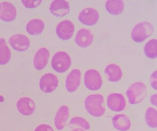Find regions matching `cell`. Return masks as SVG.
I'll use <instances>...</instances> for the list:
<instances>
[{
  "mask_svg": "<svg viewBox=\"0 0 157 131\" xmlns=\"http://www.w3.org/2000/svg\"><path fill=\"white\" fill-rule=\"evenodd\" d=\"M104 101V97L101 94H92L88 95L84 102L86 111L92 117H102L105 112Z\"/></svg>",
  "mask_w": 157,
  "mask_h": 131,
  "instance_id": "6da1fadb",
  "label": "cell"
},
{
  "mask_svg": "<svg viewBox=\"0 0 157 131\" xmlns=\"http://www.w3.org/2000/svg\"><path fill=\"white\" fill-rule=\"evenodd\" d=\"M12 53L3 38H0V65H6L11 60Z\"/></svg>",
  "mask_w": 157,
  "mask_h": 131,
  "instance_id": "7402d4cb",
  "label": "cell"
},
{
  "mask_svg": "<svg viewBox=\"0 0 157 131\" xmlns=\"http://www.w3.org/2000/svg\"><path fill=\"white\" fill-rule=\"evenodd\" d=\"M75 31V27L73 22L68 20H63L58 24L56 33L58 37L63 40L71 39Z\"/></svg>",
  "mask_w": 157,
  "mask_h": 131,
  "instance_id": "52a82bcc",
  "label": "cell"
},
{
  "mask_svg": "<svg viewBox=\"0 0 157 131\" xmlns=\"http://www.w3.org/2000/svg\"><path fill=\"white\" fill-rule=\"evenodd\" d=\"M16 7L12 3L6 1L0 3V20L11 22L16 18Z\"/></svg>",
  "mask_w": 157,
  "mask_h": 131,
  "instance_id": "5bb4252c",
  "label": "cell"
},
{
  "mask_svg": "<svg viewBox=\"0 0 157 131\" xmlns=\"http://www.w3.org/2000/svg\"><path fill=\"white\" fill-rule=\"evenodd\" d=\"M34 131H54V130L48 124H41L38 125Z\"/></svg>",
  "mask_w": 157,
  "mask_h": 131,
  "instance_id": "83f0119b",
  "label": "cell"
},
{
  "mask_svg": "<svg viewBox=\"0 0 157 131\" xmlns=\"http://www.w3.org/2000/svg\"><path fill=\"white\" fill-rule=\"evenodd\" d=\"M100 15L98 11L93 7H86L78 14V20L83 25L92 26L98 22Z\"/></svg>",
  "mask_w": 157,
  "mask_h": 131,
  "instance_id": "ba28073f",
  "label": "cell"
},
{
  "mask_svg": "<svg viewBox=\"0 0 157 131\" xmlns=\"http://www.w3.org/2000/svg\"><path fill=\"white\" fill-rule=\"evenodd\" d=\"M150 102L154 106H157V94H153L150 97Z\"/></svg>",
  "mask_w": 157,
  "mask_h": 131,
  "instance_id": "f1b7e54d",
  "label": "cell"
},
{
  "mask_svg": "<svg viewBox=\"0 0 157 131\" xmlns=\"http://www.w3.org/2000/svg\"><path fill=\"white\" fill-rule=\"evenodd\" d=\"M94 34L89 29L82 28L78 31L75 36L76 45L82 48H86L89 47L93 43Z\"/></svg>",
  "mask_w": 157,
  "mask_h": 131,
  "instance_id": "30bf717a",
  "label": "cell"
},
{
  "mask_svg": "<svg viewBox=\"0 0 157 131\" xmlns=\"http://www.w3.org/2000/svg\"><path fill=\"white\" fill-rule=\"evenodd\" d=\"M154 32V26L151 23L147 21L141 22L132 29L131 37L134 41L141 43L152 35Z\"/></svg>",
  "mask_w": 157,
  "mask_h": 131,
  "instance_id": "3957f363",
  "label": "cell"
},
{
  "mask_svg": "<svg viewBox=\"0 0 157 131\" xmlns=\"http://www.w3.org/2000/svg\"><path fill=\"white\" fill-rule=\"evenodd\" d=\"M39 88L45 94H50L55 91L59 85L57 75L50 72L43 75L39 80Z\"/></svg>",
  "mask_w": 157,
  "mask_h": 131,
  "instance_id": "8992f818",
  "label": "cell"
},
{
  "mask_svg": "<svg viewBox=\"0 0 157 131\" xmlns=\"http://www.w3.org/2000/svg\"><path fill=\"white\" fill-rule=\"evenodd\" d=\"M105 8L110 14L117 16L123 13L125 3L122 0H109L105 3Z\"/></svg>",
  "mask_w": 157,
  "mask_h": 131,
  "instance_id": "44dd1931",
  "label": "cell"
},
{
  "mask_svg": "<svg viewBox=\"0 0 157 131\" xmlns=\"http://www.w3.org/2000/svg\"><path fill=\"white\" fill-rule=\"evenodd\" d=\"M145 55L150 59H155L157 57V40L152 39L145 44L144 48Z\"/></svg>",
  "mask_w": 157,
  "mask_h": 131,
  "instance_id": "d4e9b609",
  "label": "cell"
},
{
  "mask_svg": "<svg viewBox=\"0 0 157 131\" xmlns=\"http://www.w3.org/2000/svg\"><path fill=\"white\" fill-rule=\"evenodd\" d=\"M50 53L48 49L41 47L38 49L33 59V65L36 70H41L45 68L48 63Z\"/></svg>",
  "mask_w": 157,
  "mask_h": 131,
  "instance_id": "2e32d148",
  "label": "cell"
},
{
  "mask_svg": "<svg viewBox=\"0 0 157 131\" xmlns=\"http://www.w3.org/2000/svg\"><path fill=\"white\" fill-rule=\"evenodd\" d=\"M10 44L11 47L18 52H23L27 50L30 46L29 39L23 34H15L10 38Z\"/></svg>",
  "mask_w": 157,
  "mask_h": 131,
  "instance_id": "4fadbf2b",
  "label": "cell"
},
{
  "mask_svg": "<svg viewBox=\"0 0 157 131\" xmlns=\"http://www.w3.org/2000/svg\"><path fill=\"white\" fill-rule=\"evenodd\" d=\"M45 24L43 20L39 18H34L29 21L26 26V30L27 33L30 35H38L42 33Z\"/></svg>",
  "mask_w": 157,
  "mask_h": 131,
  "instance_id": "ffe728a7",
  "label": "cell"
},
{
  "mask_svg": "<svg viewBox=\"0 0 157 131\" xmlns=\"http://www.w3.org/2000/svg\"><path fill=\"white\" fill-rule=\"evenodd\" d=\"M49 10L54 16L62 17L70 12L69 2L65 0H55L50 4Z\"/></svg>",
  "mask_w": 157,
  "mask_h": 131,
  "instance_id": "7c38bea8",
  "label": "cell"
},
{
  "mask_svg": "<svg viewBox=\"0 0 157 131\" xmlns=\"http://www.w3.org/2000/svg\"><path fill=\"white\" fill-rule=\"evenodd\" d=\"M69 117V108L68 106L63 105L59 108L56 114L54 124L56 129L61 131L64 129Z\"/></svg>",
  "mask_w": 157,
  "mask_h": 131,
  "instance_id": "e0dca14e",
  "label": "cell"
},
{
  "mask_svg": "<svg viewBox=\"0 0 157 131\" xmlns=\"http://www.w3.org/2000/svg\"><path fill=\"white\" fill-rule=\"evenodd\" d=\"M42 0H21V2L24 6L26 8L33 9L39 6L42 3Z\"/></svg>",
  "mask_w": 157,
  "mask_h": 131,
  "instance_id": "484cf974",
  "label": "cell"
},
{
  "mask_svg": "<svg viewBox=\"0 0 157 131\" xmlns=\"http://www.w3.org/2000/svg\"><path fill=\"white\" fill-rule=\"evenodd\" d=\"M71 65V58L64 51L58 52L52 58V68L57 73L63 74L66 72Z\"/></svg>",
  "mask_w": 157,
  "mask_h": 131,
  "instance_id": "277c9868",
  "label": "cell"
},
{
  "mask_svg": "<svg viewBox=\"0 0 157 131\" xmlns=\"http://www.w3.org/2000/svg\"><path fill=\"white\" fill-rule=\"evenodd\" d=\"M145 121L148 127L156 129L157 127V111L153 107L147 108L145 112Z\"/></svg>",
  "mask_w": 157,
  "mask_h": 131,
  "instance_id": "cb8c5ba5",
  "label": "cell"
},
{
  "mask_svg": "<svg viewBox=\"0 0 157 131\" xmlns=\"http://www.w3.org/2000/svg\"><path fill=\"white\" fill-rule=\"evenodd\" d=\"M107 107L112 111L119 112L125 110L126 102L125 97L120 93L109 94L107 98Z\"/></svg>",
  "mask_w": 157,
  "mask_h": 131,
  "instance_id": "9c48e42d",
  "label": "cell"
},
{
  "mask_svg": "<svg viewBox=\"0 0 157 131\" xmlns=\"http://www.w3.org/2000/svg\"><path fill=\"white\" fill-rule=\"evenodd\" d=\"M113 126L118 131H128L132 126L129 118L125 114L114 115L112 119Z\"/></svg>",
  "mask_w": 157,
  "mask_h": 131,
  "instance_id": "ac0fdd59",
  "label": "cell"
},
{
  "mask_svg": "<svg viewBox=\"0 0 157 131\" xmlns=\"http://www.w3.org/2000/svg\"><path fill=\"white\" fill-rule=\"evenodd\" d=\"M16 108L18 112L24 116L32 115L35 111V103L29 97H23L16 103Z\"/></svg>",
  "mask_w": 157,
  "mask_h": 131,
  "instance_id": "9a60e30c",
  "label": "cell"
},
{
  "mask_svg": "<svg viewBox=\"0 0 157 131\" xmlns=\"http://www.w3.org/2000/svg\"><path fill=\"white\" fill-rule=\"evenodd\" d=\"M81 80V71L78 69H73L66 78L65 85L67 91L70 93L76 91L80 86Z\"/></svg>",
  "mask_w": 157,
  "mask_h": 131,
  "instance_id": "8fae6325",
  "label": "cell"
},
{
  "mask_svg": "<svg viewBox=\"0 0 157 131\" xmlns=\"http://www.w3.org/2000/svg\"><path fill=\"white\" fill-rule=\"evenodd\" d=\"M85 131L84 130H83V129H72V131Z\"/></svg>",
  "mask_w": 157,
  "mask_h": 131,
  "instance_id": "f546056e",
  "label": "cell"
},
{
  "mask_svg": "<svg viewBox=\"0 0 157 131\" xmlns=\"http://www.w3.org/2000/svg\"><path fill=\"white\" fill-rule=\"evenodd\" d=\"M104 72L107 80L111 83H117L123 77V71L120 66L116 64H109L106 66Z\"/></svg>",
  "mask_w": 157,
  "mask_h": 131,
  "instance_id": "d6986e66",
  "label": "cell"
},
{
  "mask_svg": "<svg viewBox=\"0 0 157 131\" xmlns=\"http://www.w3.org/2000/svg\"><path fill=\"white\" fill-rule=\"evenodd\" d=\"M157 71L155 70L150 75V85L154 90H157Z\"/></svg>",
  "mask_w": 157,
  "mask_h": 131,
  "instance_id": "4316f807",
  "label": "cell"
},
{
  "mask_svg": "<svg viewBox=\"0 0 157 131\" xmlns=\"http://www.w3.org/2000/svg\"><path fill=\"white\" fill-rule=\"evenodd\" d=\"M70 128L74 129H80L84 131H88L90 129L91 126L89 122L86 120L85 118L81 117H76L72 118L69 123Z\"/></svg>",
  "mask_w": 157,
  "mask_h": 131,
  "instance_id": "603a6c76",
  "label": "cell"
},
{
  "mask_svg": "<svg viewBox=\"0 0 157 131\" xmlns=\"http://www.w3.org/2000/svg\"><path fill=\"white\" fill-rule=\"evenodd\" d=\"M84 83L86 88L90 91L101 89L103 85V80L100 72L94 69L86 70L84 75Z\"/></svg>",
  "mask_w": 157,
  "mask_h": 131,
  "instance_id": "5b68a950",
  "label": "cell"
},
{
  "mask_svg": "<svg viewBox=\"0 0 157 131\" xmlns=\"http://www.w3.org/2000/svg\"><path fill=\"white\" fill-rule=\"evenodd\" d=\"M126 94L130 104H139L143 102L147 95L146 86L141 81L135 82L129 87Z\"/></svg>",
  "mask_w": 157,
  "mask_h": 131,
  "instance_id": "7a4b0ae2",
  "label": "cell"
}]
</instances>
